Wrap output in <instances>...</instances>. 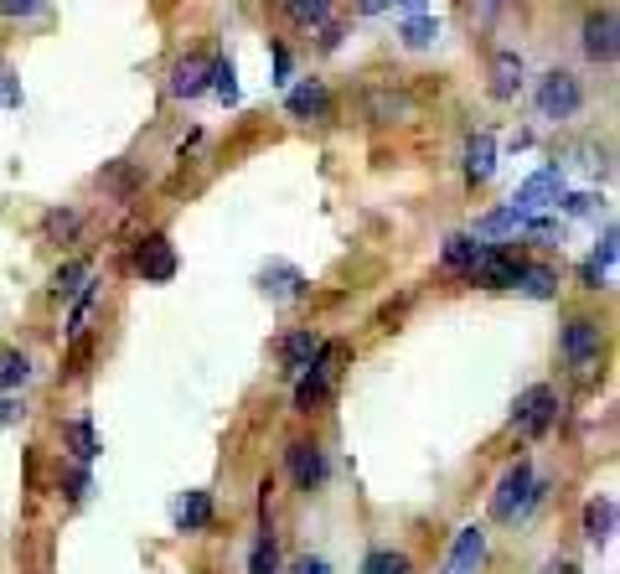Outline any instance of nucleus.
<instances>
[{
    "instance_id": "nucleus-1",
    "label": "nucleus",
    "mask_w": 620,
    "mask_h": 574,
    "mask_svg": "<svg viewBox=\"0 0 620 574\" xmlns=\"http://www.w3.org/2000/svg\"><path fill=\"white\" fill-rule=\"evenodd\" d=\"M543 481L533 476V461H512L502 471V481H496V492H491V518L496 523H512V518H527L538 502H543Z\"/></svg>"
},
{
    "instance_id": "nucleus-2",
    "label": "nucleus",
    "mask_w": 620,
    "mask_h": 574,
    "mask_svg": "<svg viewBox=\"0 0 620 574\" xmlns=\"http://www.w3.org/2000/svg\"><path fill=\"white\" fill-rule=\"evenodd\" d=\"M341 357H347V347H341V342H321V352L310 357V368H305L300 383H295V409H300V414H310V409H316V404L331 394V373H336Z\"/></svg>"
},
{
    "instance_id": "nucleus-3",
    "label": "nucleus",
    "mask_w": 620,
    "mask_h": 574,
    "mask_svg": "<svg viewBox=\"0 0 620 574\" xmlns=\"http://www.w3.org/2000/svg\"><path fill=\"white\" fill-rule=\"evenodd\" d=\"M553 419H558V394H553L548 383H533V388L517 399V409H512V425H517L522 435H533V440L553 430Z\"/></svg>"
},
{
    "instance_id": "nucleus-4",
    "label": "nucleus",
    "mask_w": 620,
    "mask_h": 574,
    "mask_svg": "<svg viewBox=\"0 0 620 574\" xmlns=\"http://www.w3.org/2000/svg\"><path fill=\"white\" fill-rule=\"evenodd\" d=\"M579 104H584V88H579L574 73H548L538 83V114L543 119H574Z\"/></svg>"
},
{
    "instance_id": "nucleus-5",
    "label": "nucleus",
    "mask_w": 620,
    "mask_h": 574,
    "mask_svg": "<svg viewBox=\"0 0 620 574\" xmlns=\"http://www.w3.org/2000/svg\"><path fill=\"white\" fill-rule=\"evenodd\" d=\"M517 269H522V259H517L512 249L486 244V249L476 254V264H471V280L486 285V290H512V285H517Z\"/></svg>"
},
{
    "instance_id": "nucleus-6",
    "label": "nucleus",
    "mask_w": 620,
    "mask_h": 574,
    "mask_svg": "<svg viewBox=\"0 0 620 574\" xmlns=\"http://www.w3.org/2000/svg\"><path fill=\"white\" fill-rule=\"evenodd\" d=\"M285 461H290V476H295V487H300V492H321V487H326L331 466H326V450H321V445L295 440V445L285 450Z\"/></svg>"
},
{
    "instance_id": "nucleus-7",
    "label": "nucleus",
    "mask_w": 620,
    "mask_h": 574,
    "mask_svg": "<svg viewBox=\"0 0 620 574\" xmlns=\"http://www.w3.org/2000/svg\"><path fill=\"white\" fill-rule=\"evenodd\" d=\"M600 321H589V316H574L569 326H564V357L574 362L579 373H589L600 362Z\"/></svg>"
},
{
    "instance_id": "nucleus-8",
    "label": "nucleus",
    "mask_w": 620,
    "mask_h": 574,
    "mask_svg": "<svg viewBox=\"0 0 620 574\" xmlns=\"http://www.w3.org/2000/svg\"><path fill=\"white\" fill-rule=\"evenodd\" d=\"M615 32H620L615 11H589L584 16V57L589 63H615V52H620Z\"/></svg>"
},
{
    "instance_id": "nucleus-9",
    "label": "nucleus",
    "mask_w": 620,
    "mask_h": 574,
    "mask_svg": "<svg viewBox=\"0 0 620 574\" xmlns=\"http://www.w3.org/2000/svg\"><path fill=\"white\" fill-rule=\"evenodd\" d=\"M135 269H140L145 280L166 285V280L176 275V249H171V238H166V233H150L145 244L135 249Z\"/></svg>"
},
{
    "instance_id": "nucleus-10",
    "label": "nucleus",
    "mask_w": 620,
    "mask_h": 574,
    "mask_svg": "<svg viewBox=\"0 0 620 574\" xmlns=\"http://www.w3.org/2000/svg\"><path fill=\"white\" fill-rule=\"evenodd\" d=\"M558 192H564V176H558V171H538L533 181H522V187H517L512 207H517V213L527 218V213H538V207L558 202Z\"/></svg>"
},
{
    "instance_id": "nucleus-11",
    "label": "nucleus",
    "mask_w": 620,
    "mask_h": 574,
    "mask_svg": "<svg viewBox=\"0 0 620 574\" xmlns=\"http://www.w3.org/2000/svg\"><path fill=\"white\" fill-rule=\"evenodd\" d=\"M285 109H290L295 119H326V114H331V88H326L321 78H305L300 88H290Z\"/></svg>"
},
{
    "instance_id": "nucleus-12",
    "label": "nucleus",
    "mask_w": 620,
    "mask_h": 574,
    "mask_svg": "<svg viewBox=\"0 0 620 574\" xmlns=\"http://www.w3.org/2000/svg\"><path fill=\"white\" fill-rule=\"evenodd\" d=\"M212 88V63L207 57H181L176 73H171V94L176 99H202Z\"/></svg>"
},
{
    "instance_id": "nucleus-13",
    "label": "nucleus",
    "mask_w": 620,
    "mask_h": 574,
    "mask_svg": "<svg viewBox=\"0 0 620 574\" xmlns=\"http://www.w3.org/2000/svg\"><path fill=\"white\" fill-rule=\"evenodd\" d=\"M486 559V533L481 528H460L455 549H450V574H476Z\"/></svg>"
},
{
    "instance_id": "nucleus-14",
    "label": "nucleus",
    "mask_w": 620,
    "mask_h": 574,
    "mask_svg": "<svg viewBox=\"0 0 620 574\" xmlns=\"http://www.w3.org/2000/svg\"><path fill=\"white\" fill-rule=\"evenodd\" d=\"M171 518H176L181 533H202V528L212 523V492H186V497L176 502Z\"/></svg>"
},
{
    "instance_id": "nucleus-15",
    "label": "nucleus",
    "mask_w": 620,
    "mask_h": 574,
    "mask_svg": "<svg viewBox=\"0 0 620 574\" xmlns=\"http://www.w3.org/2000/svg\"><path fill=\"white\" fill-rule=\"evenodd\" d=\"M522 88V57L517 52H496L491 57V94L496 99H512Z\"/></svg>"
},
{
    "instance_id": "nucleus-16",
    "label": "nucleus",
    "mask_w": 620,
    "mask_h": 574,
    "mask_svg": "<svg viewBox=\"0 0 620 574\" xmlns=\"http://www.w3.org/2000/svg\"><path fill=\"white\" fill-rule=\"evenodd\" d=\"M610 533H615V502L610 497H595V502L584 507V538L600 549V543H610Z\"/></svg>"
},
{
    "instance_id": "nucleus-17",
    "label": "nucleus",
    "mask_w": 620,
    "mask_h": 574,
    "mask_svg": "<svg viewBox=\"0 0 620 574\" xmlns=\"http://www.w3.org/2000/svg\"><path fill=\"white\" fill-rule=\"evenodd\" d=\"M316 352H321V342L310 337V331H295V337L279 342V362H285V373H305Z\"/></svg>"
},
{
    "instance_id": "nucleus-18",
    "label": "nucleus",
    "mask_w": 620,
    "mask_h": 574,
    "mask_svg": "<svg viewBox=\"0 0 620 574\" xmlns=\"http://www.w3.org/2000/svg\"><path fill=\"white\" fill-rule=\"evenodd\" d=\"M491 171H496V140H491V135H476L471 145H465V176L486 181Z\"/></svg>"
},
{
    "instance_id": "nucleus-19",
    "label": "nucleus",
    "mask_w": 620,
    "mask_h": 574,
    "mask_svg": "<svg viewBox=\"0 0 620 574\" xmlns=\"http://www.w3.org/2000/svg\"><path fill=\"white\" fill-rule=\"evenodd\" d=\"M486 244H476V233H450L445 238V269H460V275H471V264Z\"/></svg>"
},
{
    "instance_id": "nucleus-20",
    "label": "nucleus",
    "mask_w": 620,
    "mask_h": 574,
    "mask_svg": "<svg viewBox=\"0 0 620 574\" xmlns=\"http://www.w3.org/2000/svg\"><path fill=\"white\" fill-rule=\"evenodd\" d=\"M264 290H274L279 300H295V295H305V275L290 269V264H269L264 269Z\"/></svg>"
},
{
    "instance_id": "nucleus-21",
    "label": "nucleus",
    "mask_w": 620,
    "mask_h": 574,
    "mask_svg": "<svg viewBox=\"0 0 620 574\" xmlns=\"http://www.w3.org/2000/svg\"><path fill=\"white\" fill-rule=\"evenodd\" d=\"M610 269H615V228H605V244L595 249V259L584 264V285L600 290V280H610Z\"/></svg>"
},
{
    "instance_id": "nucleus-22",
    "label": "nucleus",
    "mask_w": 620,
    "mask_h": 574,
    "mask_svg": "<svg viewBox=\"0 0 620 574\" xmlns=\"http://www.w3.org/2000/svg\"><path fill=\"white\" fill-rule=\"evenodd\" d=\"M362 574H414V559L409 554H393V549H372L362 559Z\"/></svg>"
},
{
    "instance_id": "nucleus-23",
    "label": "nucleus",
    "mask_w": 620,
    "mask_h": 574,
    "mask_svg": "<svg viewBox=\"0 0 620 574\" xmlns=\"http://www.w3.org/2000/svg\"><path fill=\"white\" fill-rule=\"evenodd\" d=\"M512 290H522V295H533V300H548L553 295V269H538V264H522L517 269V285Z\"/></svg>"
},
{
    "instance_id": "nucleus-24",
    "label": "nucleus",
    "mask_w": 620,
    "mask_h": 574,
    "mask_svg": "<svg viewBox=\"0 0 620 574\" xmlns=\"http://www.w3.org/2000/svg\"><path fill=\"white\" fill-rule=\"evenodd\" d=\"M285 11L300 26H321V21H331V0H285Z\"/></svg>"
},
{
    "instance_id": "nucleus-25",
    "label": "nucleus",
    "mask_w": 620,
    "mask_h": 574,
    "mask_svg": "<svg viewBox=\"0 0 620 574\" xmlns=\"http://www.w3.org/2000/svg\"><path fill=\"white\" fill-rule=\"evenodd\" d=\"M212 94L223 104H238V73H233L228 57H223V63H212Z\"/></svg>"
},
{
    "instance_id": "nucleus-26",
    "label": "nucleus",
    "mask_w": 620,
    "mask_h": 574,
    "mask_svg": "<svg viewBox=\"0 0 620 574\" xmlns=\"http://www.w3.org/2000/svg\"><path fill=\"white\" fill-rule=\"evenodd\" d=\"M248 574H279V549H274L269 533L254 543V554H248Z\"/></svg>"
},
{
    "instance_id": "nucleus-27",
    "label": "nucleus",
    "mask_w": 620,
    "mask_h": 574,
    "mask_svg": "<svg viewBox=\"0 0 620 574\" xmlns=\"http://www.w3.org/2000/svg\"><path fill=\"white\" fill-rule=\"evenodd\" d=\"M31 378V362L21 357V352H6L0 357V388H21Z\"/></svg>"
},
{
    "instance_id": "nucleus-28",
    "label": "nucleus",
    "mask_w": 620,
    "mask_h": 574,
    "mask_svg": "<svg viewBox=\"0 0 620 574\" xmlns=\"http://www.w3.org/2000/svg\"><path fill=\"white\" fill-rule=\"evenodd\" d=\"M434 37H440V26H434L429 16H414V21H403V42H409V47H429Z\"/></svg>"
},
{
    "instance_id": "nucleus-29",
    "label": "nucleus",
    "mask_w": 620,
    "mask_h": 574,
    "mask_svg": "<svg viewBox=\"0 0 620 574\" xmlns=\"http://www.w3.org/2000/svg\"><path fill=\"white\" fill-rule=\"evenodd\" d=\"M83 280H88V264H83V259H73V264H62V269H57L52 290H57V295H73V290H78Z\"/></svg>"
},
{
    "instance_id": "nucleus-30",
    "label": "nucleus",
    "mask_w": 620,
    "mask_h": 574,
    "mask_svg": "<svg viewBox=\"0 0 620 574\" xmlns=\"http://www.w3.org/2000/svg\"><path fill=\"white\" fill-rule=\"evenodd\" d=\"M68 435H73V456L78 461H93V456H99V440H93V425H88V419H78V425H68Z\"/></svg>"
},
{
    "instance_id": "nucleus-31",
    "label": "nucleus",
    "mask_w": 620,
    "mask_h": 574,
    "mask_svg": "<svg viewBox=\"0 0 620 574\" xmlns=\"http://www.w3.org/2000/svg\"><path fill=\"white\" fill-rule=\"evenodd\" d=\"M0 104H21V83L11 68H0Z\"/></svg>"
},
{
    "instance_id": "nucleus-32",
    "label": "nucleus",
    "mask_w": 620,
    "mask_h": 574,
    "mask_svg": "<svg viewBox=\"0 0 620 574\" xmlns=\"http://www.w3.org/2000/svg\"><path fill=\"white\" fill-rule=\"evenodd\" d=\"M42 11V0H0V16H31Z\"/></svg>"
},
{
    "instance_id": "nucleus-33",
    "label": "nucleus",
    "mask_w": 620,
    "mask_h": 574,
    "mask_svg": "<svg viewBox=\"0 0 620 574\" xmlns=\"http://www.w3.org/2000/svg\"><path fill=\"white\" fill-rule=\"evenodd\" d=\"M47 233H78V213H52L47 218Z\"/></svg>"
},
{
    "instance_id": "nucleus-34",
    "label": "nucleus",
    "mask_w": 620,
    "mask_h": 574,
    "mask_svg": "<svg viewBox=\"0 0 620 574\" xmlns=\"http://www.w3.org/2000/svg\"><path fill=\"white\" fill-rule=\"evenodd\" d=\"M290 574H331V564L326 559H316V554H305V559H295V569Z\"/></svg>"
},
{
    "instance_id": "nucleus-35",
    "label": "nucleus",
    "mask_w": 620,
    "mask_h": 574,
    "mask_svg": "<svg viewBox=\"0 0 620 574\" xmlns=\"http://www.w3.org/2000/svg\"><path fill=\"white\" fill-rule=\"evenodd\" d=\"M274 83H290V52L274 47Z\"/></svg>"
},
{
    "instance_id": "nucleus-36",
    "label": "nucleus",
    "mask_w": 620,
    "mask_h": 574,
    "mask_svg": "<svg viewBox=\"0 0 620 574\" xmlns=\"http://www.w3.org/2000/svg\"><path fill=\"white\" fill-rule=\"evenodd\" d=\"M68 497H73V502L88 497V471H73V476H68Z\"/></svg>"
},
{
    "instance_id": "nucleus-37",
    "label": "nucleus",
    "mask_w": 620,
    "mask_h": 574,
    "mask_svg": "<svg viewBox=\"0 0 620 574\" xmlns=\"http://www.w3.org/2000/svg\"><path fill=\"white\" fill-rule=\"evenodd\" d=\"M538 574H579V569H574V564H569V559H548V564H543V569H538Z\"/></svg>"
},
{
    "instance_id": "nucleus-38",
    "label": "nucleus",
    "mask_w": 620,
    "mask_h": 574,
    "mask_svg": "<svg viewBox=\"0 0 620 574\" xmlns=\"http://www.w3.org/2000/svg\"><path fill=\"white\" fill-rule=\"evenodd\" d=\"M6 419H16V404H11V399H0V425H6Z\"/></svg>"
},
{
    "instance_id": "nucleus-39",
    "label": "nucleus",
    "mask_w": 620,
    "mask_h": 574,
    "mask_svg": "<svg viewBox=\"0 0 620 574\" xmlns=\"http://www.w3.org/2000/svg\"><path fill=\"white\" fill-rule=\"evenodd\" d=\"M388 6V0H362V11H383Z\"/></svg>"
},
{
    "instance_id": "nucleus-40",
    "label": "nucleus",
    "mask_w": 620,
    "mask_h": 574,
    "mask_svg": "<svg viewBox=\"0 0 620 574\" xmlns=\"http://www.w3.org/2000/svg\"><path fill=\"white\" fill-rule=\"evenodd\" d=\"M403 6H424V0H403Z\"/></svg>"
}]
</instances>
